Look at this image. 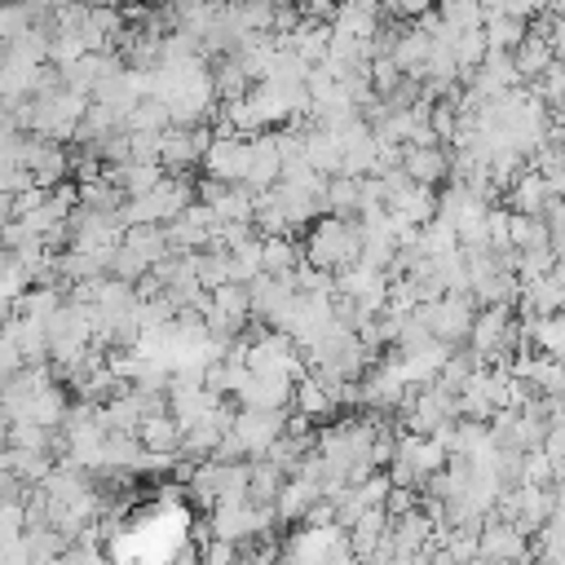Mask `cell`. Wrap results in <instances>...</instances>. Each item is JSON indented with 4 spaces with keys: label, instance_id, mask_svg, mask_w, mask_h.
<instances>
[{
    "label": "cell",
    "instance_id": "7402d4cb",
    "mask_svg": "<svg viewBox=\"0 0 565 565\" xmlns=\"http://www.w3.org/2000/svg\"><path fill=\"white\" fill-rule=\"evenodd\" d=\"M556 481V459L543 446H530L521 459V486H552Z\"/></svg>",
    "mask_w": 565,
    "mask_h": 565
},
{
    "label": "cell",
    "instance_id": "603a6c76",
    "mask_svg": "<svg viewBox=\"0 0 565 565\" xmlns=\"http://www.w3.org/2000/svg\"><path fill=\"white\" fill-rule=\"evenodd\" d=\"M150 269H154V265H150L141 252H132L128 243H119V252H115V260H110V274H115V278H124V282H141Z\"/></svg>",
    "mask_w": 565,
    "mask_h": 565
},
{
    "label": "cell",
    "instance_id": "8fae6325",
    "mask_svg": "<svg viewBox=\"0 0 565 565\" xmlns=\"http://www.w3.org/2000/svg\"><path fill=\"white\" fill-rule=\"evenodd\" d=\"M318 499H322V486H318V481H309V477H300V472H291V477L282 481V490H278L274 508H278V516H282V521H305V512H309Z\"/></svg>",
    "mask_w": 565,
    "mask_h": 565
},
{
    "label": "cell",
    "instance_id": "ba28073f",
    "mask_svg": "<svg viewBox=\"0 0 565 565\" xmlns=\"http://www.w3.org/2000/svg\"><path fill=\"white\" fill-rule=\"evenodd\" d=\"M552 185H547V177L539 172V168H525L512 185H508V207H516V212H534V216H547V207H552Z\"/></svg>",
    "mask_w": 565,
    "mask_h": 565
},
{
    "label": "cell",
    "instance_id": "2e32d148",
    "mask_svg": "<svg viewBox=\"0 0 565 565\" xmlns=\"http://www.w3.org/2000/svg\"><path fill=\"white\" fill-rule=\"evenodd\" d=\"M512 57H516L521 79H530V84H534V79H539V75H543V71L556 62V49H552V40H547L543 31H530V35H525V40L512 49Z\"/></svg>",
    "mask_w": 565,
    "mask_h": 565
},
{
    "label": "cell",
    "instance_id": "d4e9b609",
    "mask_svg": "<svg viewBox=\"0 0 565 565\" xmlns=\"http://www.w3.org/2000/svg\"><path fill=\"white\" fill-rule=\"evenodd\" d=\"M402 79H406V71H402L393 57H371V88H375L380 97H388Z\"/></svg>",
    "mask_w": 565,
    "mask_h": 565
},
{
    "label": "cell",
    "instance_id": "9c48e42d",
    "mask_svg": "<svg viewBox=\"0 0 565 565\" xmlns=\"http://www.w3.org/2000/svg\"><path fill=\"white\" fill-rule=\"evenodd\" d=\"M521 327H525V335H530V344L539 353L565 362V309H556V313H521Z\"/></svg>",
    "mask_w": 565,
    "mask_h": 565
},
{
    "label": "cell",
    "instance_id": "ac0fdd59",
    "mask_svg": "<svg viewBox=\"0 0 565 565\" xmlns=\"http://www.w3.org/2000/svg\"><path fill=\"white\" fill-rule=\"evenodd\" d=\"M327 212H335V216H358V212H362V177H353V172H331V177H327Z\"/></svg>",
    "mask_w": 565,
    "mask_h": 565
},
{
    "label": "cell",
    "instance_id": "cb8c5ba5",
    "mask_svg": "<svg viewBox=\"0 0 565 565\" xmlns=\"http://www.w3.org/2000/svg\"><path fill=\"white\" fill-rule=\"evenodd\" d=\"M31 22H35V9H31L26 0H9V4H4V13H0V35H4V44H9V40H18Z\"/></svg>",
    "mask_w": 565,
    "mask_h": 565
},
{
    "label": "cell",
    "instance_id": "277c9868",
    "mask_svg": "<svg viewBox=\"0 0 565 565\" xmlns=\"http://www.w3.org/2000/svg\"><path fill=\"white\" fill-rule=\"evenodd\" d=\"M234 433L247 441L252 455H265L282 433H287V411H265V406H238Z\"/></svg>",
    "mask_w": 565,
    "mask_h": 565
},
{
    "label": "cell",
    "instance_id": "d6986e66",
    "mask_svg": "<svg viewBox=\"0 0 565 565\" xmlns=\"http://www.w3.org/2000/svg\"><path fill=\"white\" fill-rule=\"evenodd\" d=\"M79 203H84V207H93V212H106V216H115V212L128 203V190H124L119 181H110V177H97V181H79Z\"/></svg>",
    "mask_w": 565,
    "mask_h": 565
},
{
    "label": "cell",
    "instance_id": "44dd1931",
    "mask_svg": "<svg viewBox=\"0 0 565 565\" xmlns=\"http://www.w3.org/2000/svg\"><path fill=\"white\" fill-rule=\"evenodd\" d=\"M530 35V18H516V13H486V40L490 49H516L521 40Z\"/></svg>",
    "mask_w": 565,
    "mask_h": 565
},
{
    "label": "cell",
    "instance_id": "e0dca14e",
    "mask_svg": "<svg viewBox=\"0 0 565 565\" xmlns=\"http://www.w3.org/2000/svg\"><path fill=\"white\" fill-rule=\"evenodd\" d=\"M393 525V516H388V508L384 503H371L353 525H349V543H353V556H371V547L380 543V534Z\"/></svg>",
    "mask_w": 565,
    "mask_h": 565
},
{
    "label": "cell",
    "instance_id": "9a60e30c",
    "mask_svg": "<svg viewBox=\"0 0 565 565\" xmlns=\"http://www.w3.org/2000/svg\"><path fill=\"white\" fill-rule=\"evenodd\" d=\"M291 411H300V415H309V419H327V415H335V411H340V402H335V397H331V388L309 371V375H300V380H296Z\"/></svg>",
    "mask_w": 565,
    "mask_h": 565
},
{
    "label": "cell",
    "instance_id": "7c38bea8",
    "mask_svg": "<svg viewBox=\"0 0 565 565\" xmlns=\"http://www.w3.org/2000/svg\"><path fill=\"white\" fill-rule=\"evenodd\" d=\"M141 446L146 450H154V455H181V441H185V428H181V419L172 415V411H163V415H150V419H141Z\"/></svg>",
    "mask_w": 565,
    "mask_h": 565
},
{
    "label": "cell",
    "instance_id": "ffe728a7",
    "mask_svg": "<svg viewBox=\"0 0 565 565\" xmlns=\"http://www.w3.org/2000/svg\"><path fill=\"white\" fill-rule=\"evenodd\" d=\"M260 252H265V274H291L305 260V247L291 234H265Z\"/></svg>",
    "mask_w": 565,
    "mask_h": 565
},
{
    "label": "cell",
    "instance_id": "5b68a950",
    "mask_svg": "<svg viewBox=\"0 0 565 565\" xmlns=\"http://www.w3.org/2000/svg\"><path fill=\"white\" fill-rule=\"evenodd\" d=\"M247 291H252V313L269 327V322L287 309V300L296 296V278H291V274H256V278L247 282Z\"/></svg>",
    "mask_w": 565,
    "mask_h": 565
},
{
    "label": "cell",
    "instance_id": "7a4b0ae2",
    "mask_svg": "<svg viewBox=\"0 0 565 565\" xmlns=\"http://www.w3.org/2000/svg\"><path fill=\"white\" fill-rule=\"evenodd\" d=\"M477 309H481V305L472 300V291H446V296H437V300H424V305H419V313H424L428 331H433L437 340H446V344H463V340L472 335Z\"/></svg>",
    "mask_w": 565,
    "mask_h": 565
},
{
    "label": "cell",
    "instance_id": "3957f363",
    "mask_svg": "<svg viewBox=\"0 0 565 565\" xmlns=\"http://www.w3.org/2000/svg\"><path fill=\"white\" fill-rule=\"evenodd\" d=\"M247 168H252V137L243 132H216L207 154H203V172L221 177V181H243L247 185Z\"/></svg>",
    "mask_w": 565,
    "mask_h": 565
},
{
    "label": "cell",
    "instance_id": "52a82bcc",
    "mask_svg": "<svg viewBox=\"0 0 565 565\" xmlns=\"http://www.w3.org/2000/svg\"><path fill=\"white\" fill-rule=\"evenodd\" d=\"M402 168H406V177H411V181H424V185H441V181L450 177L455 159L441 150V141H437V146H406V154H402Z\"/></svg>",
    "mask_w": 565,
    "mask_h": 565
},
{
    "label": "cell",
    "instance_id": "484cf974",
    "mask_svg": "<svg viewBox=\"0 0 565 565\" xmlns=\"http://www.w3.org/2000/svg\"><path fill=\"white\" fill-rule=\"evenodd\" d=\"M437 0H384V13L388 18H419V13H428Z\"/></svg>",
    "mask_w": 565,
    "mask_h": 565
},
{
    "label": "cell",
    "instance_id": "4316f807",
    "mask_svg": "<svg viewBox=\"0 0 565 565\" xmlns=\"http://www.w3.org/2000/svg\"><path fill=\"white\" fill-rule=\"evenodd\" d=\"M274 4H282V0H274Z\"/></svg>",
    "mask_w": 565,
    "mask_h": 565
},
{
    "label": "cell",
    "instance_id": "4fadbf2b",
    "mask_svg": "<svg viewBox=\"0 0 565 565\" xmlns=\"http://www.w3.org/2000/svg\"><path fill=\"white\" fill-rule=\"evenodd\" d=\"M0 468L4 472H18L26 486H40L57 463H53V450H31V446H4L0 455Z\"/></svg>",
    "mask_w": 565,
    "mask_h": 565
},
{
    "label": "cell",
    "instance_id": "30bf717a",
    "mask_svg": "<svg viewBox=\"0 0 565 565\" xmlns=\"http://www.w3.org/2000/svg\"><path fill=\"white\" fill-rule=\"evenodd\" d=\"M530 534H521L512 521L503 516H486L481 525V556H530Z\"/></svg>",
    "mask_w": 565,
    "mask_h": 565
},
{
    "label": "cell",
    "instance_id": "8992f818",
    "mask_svg": "<svg viewBox=\"0 0 565 565\" xmlns=\"http://www.w3.org/2000/svg\"><path fill=\"white\" fill-rule=\"evenodd\" d=\"M291 393H296V380L291 375H256L234 393L238 406H265V411H287L291 406Z\"/></svg>",
    "mask_w": 565,
    "mask_h": 565
},
{
    "label": "cell",
    "instance_id": "5bb4252c",
    "mask_svg": "<svg viewBox=\"0 0 565 565\" xmlns=\"http://www.w3.org/2000/svg\"><path fill=\"white\" fill-rule=\"evenodd\" d=\"M428 53H433V35L415 22V26H402V35H397V44H393V62L406 71V75H415V79H424V62H428Z\"/></svg>",
    "mask_w": 565,
    "mask_h": 565
},
{
    "label": "cell",
    "instance_id": "6da1fadb",
    "mask_svg": "<svg viewBox=\"0 0 565 565\" xmlns=\"http://www.w3.org/2000/svg\"><path fill=\"white\" fill-rule=\"evenodd\" d=\"M305 256L313 265L331 269V274L358 265L362 260V221L358 216H335V212L318 216V225L305 238Z\"/></svg>",
    "mask_w": 565,
    "mask_h": 565
}]
</instances>
